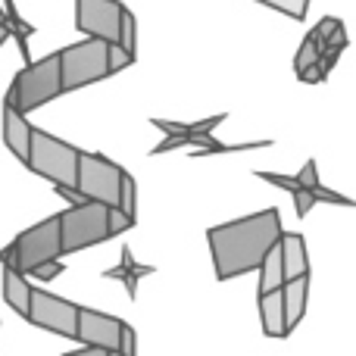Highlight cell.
Instances as JSON below:
<instances>
[{
	"mask_svg": "<svg viewBox=\"0 0 356 356\" xmlns=\"http://www.w3.org/2000/svg\"><path fill=\"white\" fill-rule=\"evenodd\" d=\"M282 216L278 209H259L253 216L222 222L207 228V244L213 253V269L219 282H232L238 275L257 272L263 257L282 238Z\"/></svg>",
	"mask_w": 356,
	"mask_h": 356,
	"instance_id": "1",
	"label": "cell"
},
{
	"mask_svg": "<svg viewBox=\"0 0 356 356\" xmlns=\"http://www.w3.org/2000/svg\"><path fill=\"white\" fill-rule=\"evenodd\" d=\"M63 94L60 88V56L50 54L41 56L38 63H25L16 75H13V85L6 91V97L16 104L19 113H35L44 104L56 100Z\"/></svg>",
	"mask_w": 356,
	"mask_h": 356,
	"instance_id": "2",
	"label": "cell"
},
{
	"mask_svg": "<svg viewBox=\"0 0 356 356\" xmlns=\"http://www.w3.org/2000/svg\"><path fill=\"white\" fill-rule=\"evenodd\" d=\"M60 219L47 216V219L35 222L31 228L16 234L13 244H6L0 250V266H13V269L29 275L35 266L47 263V259H60Z\"/></svg>",
	"mask_w": 356,
	"mask_h": 356,
	"instance_id": "3",
	"label": "cell"
},
{
	"mask_svg": "<svg viewBox=\"0 0 356 356\" xmlns=\"http://www.w3.org/2000/svg\"><path fill=\"white\" fill-rule=\"evenodd\" d=\"M106 44L104 38H85L79 44L56 50L60 56V88L63 94L88 88L94 81L110 79V63H106Z\"/></svg>",
	"mask_w": 356,
	"mask_h": 356,
	"instance_id": "4",
	"label": "cell"
},
{
	"mask_svg": "<svg viewBox=\"0 0 356 356\" xmlns=\"http://www.w3.org/2000/svg\"><path fill=\"white\" fill-rule=\"evenodd\" d=\"M106 213H110V207H106V203H97V200H85V203H79V207L63 209V213L56 216V219H60V250H63V257L110 241Z\"/></svg>",
	"mask_w": 356,
	"mask_h": 356,
	"instance_id": "5",
	"label": "cell"
},
{
	"mask_svg": "<svg viewBox=\"0 0 356 356\" xmlns=\"http://www.w3.org/2000/svg\"><path fill=\"white\" fill-rule=\"evenodd\" d=\"M75 166H79V147L31 125V147L25 169L54 184H75Z\"/></svg>",
	"mask_w": 356,
	"mask_h": 356,
	"instance_id": "6",
	"label": "cell"
},
{
	"mask_svg": "<svg viewBox=\"0 0 356 356\" xmlns=\"http://www.w3.org/2000/svg\"><path fill=\"white\" fill-rule=\"evenodd\" d=\"M125 169L113 163L104 154H88L79 150V166H75V188L88 197V200L116 207L119 203V181H122Z\"/></svg>",
	"mask_w": 356,
	"mask_h": 356,
	"instance_id": "7",
	"label": "cell"
},
{
	"mask_svg": "<svg viewBox=\"0 0 356 356\" xmlns=\"http://www.w3.org/2000/svg\"><path fill=\"white\" fill-rule=\"evenodd\" d=\"M75 316H79V303L66 300L60 294H50L44 288H31V300H29V313L25 322H31L35 328H44L50 334L60 338H75Z\"/></svg>",
	"mask_w": 356,
	"mask_h": 356,
	"instance_id": "8",
	"label": "cell"
},
{
	"mask_svg": "<svg viewBox=\"0 0 356 356\" xmlns=\"http://www.w3.org/2000/svg\"><path fill=\"white\" fill-rule=\"evenodd\" d=\"M119 328H122V319H116V316L97 313V309H91V307H79L72 341H79L88 350L119 353Z\"/></svg>",
	"mask_w": 356,
	"mask_h": 356,
	"instance_id": "9",
	"label": "cell"
},
{
	"mask_svg": "<svg viewBox=\"0 0 356 356\" xmlns=\"http://www.w3.org/2000/svg\"><path fill=\"white\" fill-rule=\"evenodd\" d=\"M122 10V0H75V29L85 31L88 38L116 41Z\"/></svg>",
	"mask_w": 356,
	"mask_h": 356,
	"instance_id": "10",
	"label": "cell"
},
{
	"mask_svg": "<svg viewBox=\"0 0 356 356\" xmlns=\"http://www.w3.org/2000/svg\"><path fill=\"white\" fill-rule=\"evenodd\" d=\"M222 122H225V113H216V116H209V119H197V122H172V119H156L154 116L150 125L160 129L163 135H166V141L156 144V147L150 150V156H163V154H169V150L188 147L197 135H209V131H216Z\"/></svg>",
	"mask_w": 356,
	"mask_h": 356,
	"instance_id": "11",
	"label": "cell"
},
{
	"mask_svg": "<svg viewBox=\"0 0 356 356\" xmlns=\"http://www.w3.org/2000/svg\"><path fill=\"white\" fill-rule=\"evenodd\" d=\"M3 144L13 150V156H19V163H29V147H31V122L25 119V113L16 110L10 97H3Z\"/></svg>",
	"mask_w": 356,
	"mask_h": 356,
	"instance_id": "12",
	"label": "cell"
},
{
	"mask_svg": "<svg viewBox=\"0 0 356 356\" xmlns=\"http://www.w3.org/2000/svg\"><path fill=\"white\" fill-rule=\"evenodd\" d=\"M154 272H156V266H150V263H138L135 253H131V247H129V244H122V253H119V263L113 266V269H104L100 275L110 278V282H122L125 294H129L131 300H135L141 278H144V275H154Z\"/></svg>",
	"mask_w": 356,
	"mask_h": 356,
	"instance_id": "13",
	"label": "cell"
},
{
	"mask_svg": "<svg viewBox=\"0 0 356 356\" xmlns=\"http://www.w3.org/2000/svg\"><path fill=\"white\" fill-rule=\"evenodd\" d=\"M259 303V322H263V334L266 338H288V319H284V297L282 288H272L257 294Z\"/></svg>",
	"mask_w": 356,
	"mask_h": 356,
	"instance_id": "14",
	"label": "cell"
},
{
	"mask_svg": "<svg viewBox=\"0 0 356 356\" xmlns=\"http://www.w3.org/2000/svg\"><path fill=\"white\" fill-rule=\"evenodd\" d=\"M278 250H282V269H284V282L297 275H309V250L303 234L297 232H282L278 238Z\"/></svg>",
	"mask_w": 356,
	"mask_h": 356,
	"instance_id": "15",
	"label": "cell"
},
{
	"mask_svg": "<svg viewBox=\"0 0 356 356\" xmlns=\"http://www.w3.org/2000/svg\"><path fill=\"white\" fill-rule=\"evenodd\" d=\"M282 297H284V319H288V332H294L307 316V303H309V275H297L288 278L282 284Z\"/></svg>",
	"mask_w": 356,
	"mask_h": 356,
	"instance_id": "16",
	"label": "cell"
},
{
	"mask_svg": "<svg viewBox=\"0 0 356 356\" xmlns=\"http://www.w3.org/2000/svg\"><path fill=\"white\" fill-rule=\"evenodd\" d=\"M3 297L6 307H13V313L22 316L29 313V300H31V282L25 272L13 269V266H3Z\"/></svg>",
	"mask_w": 356,
	"mask_h": 356,
	"instance_id": "17",
	"label": "cell"
},
{
	"mask_svg": "<svg viewBox=\"0 0 356 356\" xmlns=\"http://www.w3.org/2000/svg\"><path fill=\"white\" fill-rule=\"evenodd\" d=\"M191 147V156H216V154H247V150H263V147H272V141H247V144H225L209 131V135H197L194 141L188 144Z\"/></svg>",
	"mask_w": 356,
	"mask_h": 356,
	"instance_id": "18",
	"label": "cell"
},
{
	"mask_svg": "<svg viewBox=\"0 0 356 356\" xmlns=\"http://www.w3.org/2000/svg\"><path fill=\"white\" fill-rule=\"evenodd\" d=\"M0 10H3V25H6V35H10L13 41L19 44V54L25 56V63H31L29 41H31V35H35L38 29L29 22V19L22 16V13L16 10V3H13V0H3V3H0Z\"/></svg>",
	"mask_w": 356,
	"mask_h": 356,
	"instance_id": "19",
	"label": "cell"
},
{
	"mask_svg": "<svg viewBox=\"0 0 356 356\" xmlns=\"http://www.w3.org/2000/svg\"><path fill=\"white\" fill-rule=\"evenodd\" d=\"M257 272H259V294H263V291H272V288H282V284H284L282 250H278V244L263 257V263H259Z\"/></svg>",
	"mask_w": 356,
	"mask_h": 356,
	"instance_id": "20",
	"label": "cell"
},
{
	"mask_svg": "<svg viewBox=\"0 0 356 356\" xmlns=\"http://www.w3.org/2000/svg\"><path fill=\"white\" fill-rule=\"evenodd\" d=\"M257 3L259 6H269V10H275V13H282V16L294 19V22H303L313 0H257Z\"/></svg>",
	"mask_w": 356,
	"mask_h": 356,
	"instance_id": "21",
	"label": "cell"
},
{
	"mask_svg": "<svg viewBox=\"0 0 356 356\" xmlns=\"http://www.w3.org/2000/svg\"><path fill=\"white\" fill-rule=\"evenodd\" d=\"M116 44H122L129 54L138 56V19H135V13H131L129 6L122 10V19H119V38H116Z\"/></svg>",
	"mask_w": 356,
	"mask_h": 356,
	"instance_id": "22",
	"label": "cell"
},
{
	"mask_svg": "<svg viewBox=\"0 0 356 356\" xmlns=\"http://www.w3.org/2000/svg\"><path fill=\"white\" fill-rule=\"evenodd\" d=\"M122 213H129L131 219H138V181L135 175L122 172V181H119V203H116Z\"/></svg>",
	"mask_w": 356,
	"mask_h": 356,
	"instance_id": "23",
	"label": "cell"
},
{
	"mask_svg": "<svg viewBox=\"0 0 356 356\" xmlns=\"http://www.w3.org/2000/svg\"><path fill=\"white\" fill-rule=\"evenodd\" d=\"M319 54H322L319 38H316L313 31H307V38L300 41V47H297V56H294V72H300V69L313 66V63L319 60Z\"/></svg>",
	"mask_w": 356,
	"mask_h": 356,
	"instance_id": "24",
	"label": "cell"
},
{
	"mask_svg": "<svg viewBox=\"0 0 356 356\" xmlns=\"http://www.w3.org/2000/svg\"><path fill=\"white\" fill-rule=\"evenodd\" d=\"M135 60H138V56L129 54L122 44H116V41L106 44V63H110V75H116V72H122V69L135 66Z\"/></svg>",
	"mask_w": 356,
	"mask_h": 356,
	"instance_id": "25",
	"label": "cell"
},
{
	"mask_svg": "<svg viewBox=\"0 0 356 356\" xmlns=\"http://www.w3.org/2000/svg\"><path fill=\"white\" fill-rule=\"evenodd\" d=\"M138 219H131L129 213H122L119 207H110V213H106V228H110V238H119V234L131 232L135 228Z\"/></svg>",
	"mask_w": 356,
	"mask_h": 356,
	"instance_id": "26",
	"label": "cell"
},
{
	"mask_svg": "<svg viewBox=\"0 0 356 356\" xmlns=\"http://www.w3.org/2000/svg\"><path fill=\"white\" fill-rule=\"evenodd\" d=\"M66 272V263H60V259H47V263L35 266V269L29 272L31 278H38V282H54L56 275H63Z\"/></svg>",
	"mask_w": 356,
	"mask_h": 356,
	"instance_id": "27",
	"label": "cell"
},
{
	"mask_svg": "<svg viewBox=\"0 0 356 356\" xmlns=\"http://www.w3.org/2000/svg\"><path fill=\"white\" fill-rule=\"evenodd\" d=\"M138 353V334L129 322H122L119 328V356H135Z\"/></svg>",
	"mask_w": 356,
	"mask_h": 356,
	"instance_id": "28",
	"label": "cell"
},
{
	"mask_svg": "<svg viewBox=\"0 0 356 356\" xmlns=\"http://www.w3.org/2000/svg\"><path fill=\"white\" fill-rule=\"evenodd\" d=\"M297 181L300 184H307V188H316V184H319V169H316V160H307L300 166V172L294 175Z\"/></svg>",
	"mask_w": 356,
	"mask_h": 356,
	"instance_id": "29",
	"label": "cell"
},
{
	"mask_svg": "<svg viewBox=\"0 0 356 356\" xmlns=\"http://www.w3.org/2000/svg\"><path fill=\"white\" fill-rule=\"evenodd\" d=\"M54 191L63 197V200H69V207H79V203H85V200H88V197L81 194V191L75 188V184H54Z\"/></svg>",
	"mask_w": 356,
	"mask_h": 356,
	"instance_id": "30",
	"label": "cell"
},
{
	"mask_svg": "<svg viewBox=\"0 0 356 356\" xmlns=\"http://www.w3.org/2000/svg\"><path fill=\"white\" fill-rule=\"evenodd\" d=\"M6 38H10V35H6V25H3V10H0V47H3V41H6Z\"/></svg>",
	"mask_w": 356,
	"mask_h": 356,
	"instance_id": "31",
	"label": "cell"
}]
</instances>
